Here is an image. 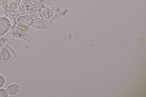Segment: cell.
<instances>
[{
  "label": "cell",
  "instance_id": "cell-1",
  "mask_svg": "<svg viewBox=\"0 0 146 97\" xmlns=\"http://www.w3.org/2000/svg\"><path fill=\"white\" fill-rule=\"evenodd\" d=\"M45 0H23L19 9L22 13L30 14L39 11L44 6Z\"/></svg>",
  "mask_w": 146,
  "mask_h": 97
},
{
  "label": "cell",
  "instance_id": "cell-15",
  "mask_svg": "<svg viewBox=\"0 0 146 97\" xmlns=\"http://www.w3.org/2000/svg\"><path fill=\"white\" fill-rule=\"evenodd\" d=\"M19 26V28L23 29L24 30L27 31L28 30V28L27 27V26Z\"/></svg>",
  "mask_w": 146,
  "mask_h": 97
},
{
  "label": "cell",
  "instance_id": "cell-9",
  "mask_svg": "<svg viewBox=\"0 0 146 97\" xmlns=\"http://www.w3.org/2000/svg\"><path fill=\"white\" fill-rule=\"evenodd\" d=\"M21 89V86L17 83H12L9 85L6 90L9 95H14L17 94Z\"/></svg>",
  "mask_w": 146,
  "mask_h": 97
},
{
  "label": "cell",
  "instance_id": "cell-3",
  "mask_svg": "<svg viewBox=\"0 0 146 97\" xmlns=\"http://www.w3.org/2000/svg\"><path fill=\"white\" fill-rule=\"evenodd\" d=\"M31 25L36 29L41 30L51 28L54 24L49 21L38 18L32 20Z\"/></svg>",
  "mask_w": 146,
  "mask_h": 97
},
{
  "label": "cell",
  "instance_id": "cell-13",
  "mask_svg": "<svg viewBox=\"0 0 146 97\" xmlns=\"http://www.w3.org/2000/svg\"><path fill=\"white\" fill-rule=\"evenodd\" d=\"M7 39V37L5 35L0 36V45H3L5 44Z\"/></svg>",
  "mask_w": 146,
  "mask_h": 97
},
{
  "label": "cell",
  "instance_id": "cell-11",
  "mask_svg": "<svg viewBox=\"0 0 146 97\" xmlns=\"http://www.w3.org/2000/svg\"><path fill=\"white\" fill-rule=\"evenodd\" d=\"M8 95L5 89L0 88V97H8Z\"/></svg>",
  "mask_w": 146,
  "mask_h": 97
},
{
  "label": "cell",
  "instance_id": "cell-5",
  "mask_svg": "<svg viewBox=\"0 0 146 97\" xmlns=\"http://www.w3.org/2000/svg\"><path fill=\"white\" fill-rule=\"evenodd\" d=\"M10 29L11 34L14 37L23 39L28 41L31 39V36L19 27L14 26Z\"/></svg>",
  "mask_w": 146,
  "mask_h": 97
},
{
  "label": "cell",
  "instance_id": "cell-17",
  "mask_svg": "<svg viewBox=\"0 0 146 97\" xmlns=\"http://www.w3.org/2000/svg\"><path fill=\"white\" fill-rule=\"evenodd\" d=\"M45 0L46 1V0Z\"/></svg>",
  "mask_w": 146,
  "mask_h": 97
},
{
  "label": "cell",
  "instance_id": "cell-7",
  "mask_svg": "<svg viewBox=\"0 0 146 97\" xmlns=\"http://www.w3.org/2000/svg\"><path fill=\"white\" fill-rule=\"evenodd\" d=\"M20 0H5L3 7L7 12H13L18 7Z\"/></svg>",
  "mask_w": 146,
  "mask_h": 97
},
{
  "label": "cell",
  "instance_id": "cell-10",
  "mask_svg": "<svg viewBox=\"0 0 146 97\" xmlns=\"http://www.w3.org/2000/svg\"><path fill=\"white\" fill-rule=\"evenodd\" d=\"M15 15L10 14L9 15L8 17V18L11 25V28L14 26L15 24V19L14 16Z\"/></svg>",
  "mask_w": 146,
  "mask_h": 97
},
{
  "label": "cell",
  "instance_id": "cell-14",
  "mask_svg": "<svg viewBox=\"0 0 146 97\" xmlns=\"http://www.w3.org/2000/svg\"><path fill=\"white\" fill-rule=\"evenodd\" d=\"M38 14L37 13L29 15V16L32 19L34 20L38 18Z\"/></svg>",
  "mask_w": 146,
  "mask_h": 97
},
{
  "label": "cell",
  "instance_id": "cell-2",
  "mask_svg": "<svg viewBox=\"0 0 146 97\" xmlns=\"http://www.w3.org/2000/svg\"><path fill=\"white\" fill-rule=\"evenodd\" d=\"M15 52L6 44L0 45V62L6 63L16 57Z\"/></svg>",
  "mask_w": 146,
  "mask_h": 97
},
{
  "label": "cell",
  "instance_id": "cell-12",
  "mask_svg": "<svg viewBox=\"0 0 146 97\" xmlns=\"http://www.w3.org/2000/svg\"><path fill=\"white\" fill-rule=\"evenodd\" d=\"M5 79L3 75H0V88L3 87L5 82Z\"/></svg>",
  "mask_w": 146,
  "mask_h": 97
},
{
  "label": "cell",
  "instance_id": "cell-6",
  "mask_svg": "<svg viewBox=\"0 0 146 97\" xmlns=\"http://www.w3.org/2000/svg\"><path fill=\"white\" fill-rule=\"evenodd\" d=\"M15 22L20 26H30L32 25V19L28 15L19 14L15 16Z\"/></svg>",
  "mask_w": 146,
  "mask_h": 97
},
{
  "label": "cell",
  "instance_id": "cell-4",
  "mask_svg": "<svg viewBox=\"0 0 146 97\" xmlns=\"http://www.w3.org/2000/svg\"><path fill=\"white\" fill-rule=\"evenodd\" d=\"M57 9L55 4L52 10L44 6L39 11L40 15L43 19L49 21L55 16L57 12Z\"/></svg>",
  "mask_w": 146,
  "mask_h": 97
},
{
  "label": "cell",
  "instance_id": "cell-16",
  "mask_svg": "<svg viewBox=\"0 0 146 97\" xmlns=\"http://www.w3.org/2000/svg\"><path fill=\"white\" fill-rule=\"evenodd\" d=\"M5 0H0V7L3 5Z\"/></svg>",
  "mask_w": 146,
  "mask_h": 97
},
{
  "label": "cell",
  "instance_id": "cell-8",
  "mask_svg": "<svg viewBox=\"0 0 146 97\" xmlns=\"http://www.w3.org/2000/svg\"><path fill=\"white\" fill-rule=\"evenodd\" d=\"M10 28V23L7 18L0 16V36L5 34Z\"/></svg>",
  "mask_w": 146,
  "mask_h": 97
}]
</instances>
